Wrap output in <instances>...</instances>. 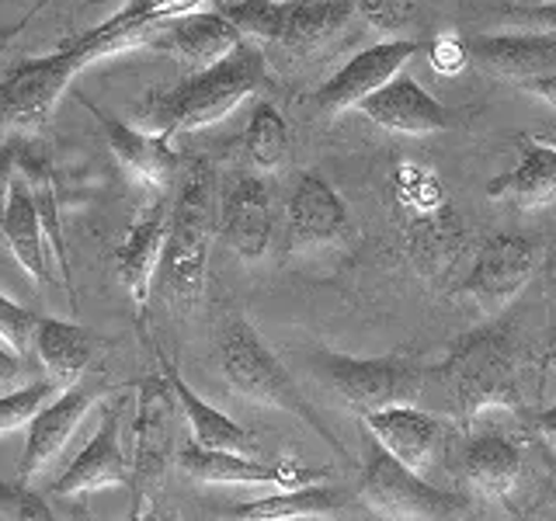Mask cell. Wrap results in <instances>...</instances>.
Here are the masks:
<instances>
[{
    "instance_id": "f1b7e54d",
    "label": "cell",
    "mask_w": 556,
    "mask_h": 521,
    "mask_svg": "<svg viewBox=\"0 0 556 521\" xmlns=\"http://www.w3.org/2000/svg\"><path fill=\"white\" fill-rule=\"evenodd\" d=\"M0 237H4V243L17 257V265L28 271L31 282H46L49 278V257H46L49 243H46L39 208H35L31 191L22 181V174H17V181L11 188V202H8L4 223H0Z\"/></svg>"
},
{
    "instance_id": "3957f363",
    "label": "cell",
    "mask_w": 556,
    "mask_h": 521,
    "mask_svg": "<svg viewBox=\"0 0 556 521\" xmlns=\"http://www.w3.org/2000/svg\"><path fill=\"white\" fill-rule=\"evenodd\" d=\"M268 80V60L257 42L243 39L223 63L191 74L170 91H161L143 112L147 129L156 136H181L226 118L237 104L257 94Z\"/></svg>"
},
{
    "instance_id": "4fadbf2b",
    "label": "cell",
    "mask_w": 556,
    "mask_h": 521,
    "mask_svg": "<svg viewBox=\"0 0 556 521\" xmlns=\"http://www.w3.org/2000/svg\"><path fill=\"white\" fill-rule=\"evenodd\" d=\"M101 393H104V386L77 382V386L52 396L49 404L31 417L22 462H17V476H22V483H31L35 476L46 473V469L56 462V456L70 445V439L77 434L80 421L101 399Z\"/></svg>"
},
{
    "instance_id": "9c48e42d",
    "label": "cell",
    "mask_w": 556,
    "mask_h": 521,
    "mask_svg": "<svg viewBox=\"0 0 556 521\" xmlns=\"http://www.w3.org/2000/svg\"><path fill=\"white\" fill-rule=\"evenodd\" d=\"M178 404L167 390L164 376H150L136 386V421H132V462H129V491L132 514H143V504L164 483L167 469L178 456Z\"/></svg>"
},
{
    "instance_id": "b9f144b4",
    "label": "cell",
    "mask_w": 556,
    "mask_h": 521,
    "mask_svg": "<svg viewBox=\"0 0 556 521\" xmlns=\"http://www.w3.org/2000/svg\"><path fill=\"white\" fill-rule=\"evenodd\" d=\"M553 365H556V341H553L549 352L543 355V369H553Z\"/></svg>"
},
{
    "instance_id": "f546056e",
    "label": "cell",
    "mask_w": 556,
    "mask_h": 521,
    "mask_svg": "<svg viewBox=\"0 0 556 521\" xmlns=\"http://www.w3.org/2000/svg\"><path fill=\"white\" fill-rule=\"evenodd\" d=\"M243 161L257 174H271L289 161V126L271 101H257L243 129Z\"/></svg>"
},
{
    "instance_id": "6da1fadb",
    "label": "cell",
    "mask_w": 556,
    "mask_h": 521,
    "mask_svg": "<svg viewBox=\"0 0 556 521\" xmlns=\"http://www.w3.org/2000/svg\"><path fill=\"white\" fill-rule=\"evenodd\" d=\"M205 4H216V0H129L91 31L56 46V52L22 60L0 80V132L35 139L49 126L66 87L77 80L84 66L156 42L181 17L205 11Z\"/></svg>"
},
{
    "instance_id": "52a82bcc",
    "label": "cell",
    "mask_w": 556,
    "mask_h": 521,
    "mask_svg": "<svg viewBox=\"0 0 556 521\" xmlns=\"http://www.w3.org/2000/svg\"><path fill=\"white\" fill-rule=\"evenodd\" d=\"M309 369L317 372L358 417L393 407H417L431 369L407 355L352 358L338 352H313Z\"/></svg>"
},
{
    "instance_id": "83f0119b",
    "label": "cell",
    "mask_w": 556,
    "mask_h": 521,
    "mask_svg": "<svg viewBox=\"0 0 556 521\" xmlns=\"http://www.w3.org/2000/svg\"><path fill=\"white\" fill-rule=\"evenodd\" d=\"M17 174L31 191V202L39 208L42 230H46V243L49 251L56 254L60 268H63V285L74 300V278H70V257H66V237H63V223H60V195H56V174H52V164L46 150L35 147V139H22V156H17ZM77 303V300H74Z\"/></svg>"
},
{
    "instance_id": "f6af8a7d",
    "label": "cell",
    "mask_w": 556,
    "mask_h": 521,
    "mask_svg": "<svg viewBox=\"0 0 556 521\" xmlns=\"http://www.w3.org/2000/svg\"><path fill=\"white\" fill-rule=\"evenodd\" d=\"M543 143H549V147L556 150V136H549V139H543Z\"/></svg>"
},
{
    "instance_id": "ba28073f",
    "label": "cell",
    "mask_w": 556,
    "mask_h": 521,
    "mask_svg": "<svg viewBox=\"0 0 556 521\" xmlns=\"http://www.w3.org/2000/svg\"><path fill=\"white\" fill-rule=\"evenodd\" d=\"M382 521H463L469 511L466 494L439 491L428 476L400 466L372 434L365 439L362 480L355 494Z\"/></svg>"
},
{
    "instance_id": "ab89813d",
    "label": "cell",
    "mask_w": 556,
    "mask_h": 521,
    "mask_svg": "<svg viewBox=\"0 0 556 521\" xmlns=\"http://www.w3.org/2000/svg\"><path fill=\"white\" fill-rule=\"evenodd\" d=\"M22 369H25V358L17 352H11V347L0 341V390L11 386V382L22 376ZM0 396H4V393H0Z\"/></svg>"
},
{
    "instance_id": "d590c367",
    "label": "cell",
    "mask_w": 556,
    "mask_h": 521,
    "mask_svg": "<svg viewBox=\"0 0 556 521\" xmlns=\"http://www.w3.org/2000/svg\"><path fill=\"white\" fill-rule=\"evenodd\" d=\"M504 22H511L518 28H529V31H556V0L549 4H497Z\"/></svg>"
},
{
    "instance_id": "4316f807",
    "label": "cell",
    "mask_w": 556,
    "mask_h": 521,
    "mask_svg": "<svg viewBox=\"0 0 556 521\" xmlns=\"http://www.w3.org/2000/svg\"><path fill=\"white\" fill-rule=\"evenodd\" d=\"M352 504V494L338 483H309L300 491H278L257 500H243L233 504L230 514L233 521H306V518H330L341 508Z\"/></svg>"
},
{
    "instance_id": "7bdbcfd3",
    "label": "cell",
    "mask_w": 556,
    "mask_h": 521,
    "mask_svg": "<svg viewBox=\"0 0 556 521\" xmlns=\"http://www.w3.org/2000/svg\"><path fill=\"white\" fill-rule=\"evenodd\" d=\"M129 521H170V518H156V514H132Z\"/></svg>"
},
{
    "instance_id": "60d3db41",
    "label": "cell",
    "mask_w": 556,
    "mask_h": 521,
    "mask_svg": "<svg viewBox=\"0 0 556 521\" xmlns=\"http://www.w3.org/2000/svg\"><path fill=\"white\" fill-rule=\"evenodd\" d=\"M526 91H532L535 98H543L546 104H553V112H556V74H553V77H546V80H535V84H529Z\"/></svg>"
},
{
    "instance_id": "277c9868",
    "label": "cell",
    "mask_w": 556,
    "mask_h": 521,
    "mask_svg": "<svg viewBox=\"0 0 556 521\" xmlns=\"http://www.w3.org/2000/svg\"><path fill=\"white\" fill-rule=\"evenodd\" d=\"M219 230V195L216 170L208 161H195L181 178L178 199H174L167 219V240L153 282L170 303L191 306L205 292L208 251Z\"/></svg>"
},
{
    "instance_id": "30bf717a",
    "label": "cell",
    "mask_w": 556,
    "mask_h": 521,
    "mask_svg": "<svg viewBox=\"0 0 556 521\" xmlns=\"http://www.w3.org/2000/svg\"><path fill=\"white\" fill-rule=\"evenodd\" d=\"M181 473L195 483L213 486H271V491H300L309 483L330 480V469L324 466H303L300 459H257V456H237V452H213L195 442L178 448Z\"/></svg>"
},
{
    "instance_id": "4dcf8cb0",
    "label": "cell",
    "mask_w": 556,
    "mask_h": 521,
    "mask_svg": "<svg viewBox=\"0 0 556 521\" xmlns=\"http://www.w3.org/2000/svg\"><path fill=\"white\" fill-rule=\"evenodd\" d=\"M63 393L52 386L49 379H39V382H28V386L22 390H11L0 396V434H8V431H17V428H25L35 414H39L52 396Z\"/></svg>"
},
{
    "instance_id": "f35d334b",
    "label": "cell",
    "mask_w": 556,
    "mask_h": 521,
    "mask_svg": "<svg viewBox=\"0 0 556 521\" xmlns=\"http://www.w3.org/2000/svg\"><path fill=\"white\" fill-rule=\"evenodd\" d=\"M469 60V52L463 42H452V39H442L439 46L431 49V66L442 69V74H456V69Z\"/></svg>"
},
{
    "instance_id": "7c38bea8",
    "label": "cell",
    "mask_w": 556,
    "mask_h": 521,
    "mask_svg": "<svg viewBox=\"0 0 556 521\" xmlns=\"http://www.w3.org/2000/svg\"><path fill=\"white\" fill-rule=\"evenodd\" d=\"M421 49L410 39H390V42H376L369 49H362L358 56L348 60L334 77H330L317 94L313 104L324 115H341L352 112L365 98H372L379 87H387L400 69L407 66V60Z\"/></svg>"
},
{
    "instance_id": "e0dca14e",
    "label": "cell",
    "mask_w": 556,
    "mask_h": 521,
    "mask_svg": "<svg viewBox=\"0 0 556 521\" xmlns=\"http://www.w3.org/2000/svg\"><path fill=\"white\" fill-rule=\"evenodd\" d=\"M275 230L268 185L257 174H243L219 199V240L243 260H257L268 254Z\"/></svg>"
},
{
    "instance_id": "484cf974",
    "label": "cell",
    "mask_w": 556,
    "mask_h": 521,
    "mask_svg": "<svg viewBox=\"0 0 556 521\" xmlns=\"http://www.w3.org/2000/svg\"><path fill=\"white\" fill-rule=\"evenodd\" d=\"M521 147L518 164L486 181V195L518 208H543L556 202V150L532 132H521Z\"/></svg>"
},
{
    "instance_id": "5bb4252c",
    "label": "cell",
    "mask_w": 556,
    "mask_h": 521,
    "mask_svg": "<svg viewBox=\"0 0 556 521\" xmlns=\"http://www.w3.org/2000/svg\"><path fill=\"white\" fill-rule=\"evenodd\" d=\"M348 233H352V216H348L344 199L330 188V181L320 178V174L306 170L303 178L295 181L289 195V208H286L289 254L327 247V243H338Z\"/></svg>"
},
{
    "instance_id": "7a4b0ae2",
    "label": "cell",
    "mask_w": 556,
    "mask_h": 521,
    "mask_svg": "<svg viewBox=\"0 0 556 521\" xmlns=\"http://www.w3.org/2000/svg\"><path fill=\"white\" fill-rule=\"evenodd\" d=\"M431 376L442 386V404L463 428L486 410L529 414V352L511 330L480 327L448 347Z\"/></svg>"
},
{
    "instance_id": "1f68e13d",
    "label": "cell",
    "mask_w": 556,
    "mask_h": 521,
    "mask_svg": "<svg viewBox=\"0 0 556 521\" xmlns=\"http://www.w3.org/2000/svg\"><path fill=\"white\" fill-rule=\"evenodd\" d=\"M0 521H56L46 494L28 483H0Z\"/></svg>"
},
{
    "instance_id": "d6a6232c",
    "label": "cell",
    "mask_w": 556,
    "mask_h": 521,
    "mask_svg": "<svg viewBox=\"0 0 556 521\" xmlns=\"http://www.w3.org/2000/svg\"><path fill=\"white\" fill-rule=\"evenodd\" d=\"M39 317L42 313L17 306L14 300H8V295L0 292V341L22 358L31 352V338H35V327H39Z\"/></svg>"
},
{
    "instance_id": "cb8c5ba5",
    "label": "cell",
    "mask_w": 556,
    "mask_h": 521,
    "mask_svg": "<svg viewBox=\"0 0 556 521\" xmlns=\"http://www.w3.org/2000/svg\"><path fill=\"white\" fill-rule=\"evenodd\" d=\"M31 352L46 369V379L56 390H70L84 382V372L91 369L98 355V338L80 323L56 320V317H39L31 338Z\"/></svg>"
},
{
    "instance_id": "5b68a950",
    "label": "cell",
    "mask_w": 556,
    "mask_h": 521,
    "mask_svg": "<svg viewBox=\"0 0 556 521\" xmlns=\"http://www.w3.org/2000/svg\"><path fill=\"white\" fill-rule=\"evenodd\" d=\"M216 358H219V372L230 382L233 393L251 399V404L300 417L309 431H317V439L327 442V448L334 452V456H341L344 462L352 459L338 434L330 431V424L313 410L306 393L300 390V382L289 376V369L278 361V355L265 344V338H261L243 317L223 320L216 334Z\"/></svg>"
},
{
    "instance_id": "74e56055",
    "label": "cell",
    "mask_w": 556,
    "mask_h": 521,
    "mask_svg": "<svg viewBox=\"0 0 556 521\" xmlns=\"http://www.w3.org/2000/svg\"><path fill=\"white\" fill-rule=\"evenodd\" d=\"M526 434H529L535 445L556 452V404L546 407V410L526 414Z\"/></svg>"
},
{
    "instance_id": "ee69618b",
    "label": "cell",
    "mask_w": 556,
    "mask_h": 521,
    "mask_svg": "<svg viewBox=\"0 0 556 521\" xmlns=\"http://www.w3.org/2000/svg\"><path fill=\"white\" fill-rule=\"evenodd\" d=\"M504 4H549V0H504Z\"/></svg>"
},
{
    "instance_id": "8fae6325",
    "label": "cell",
    "mask_w": 556,
    "mask_h": 521,
    "mask_svg": "<svg viewBox=\"0 0 556 521\" xmlns=\"http://www.w3.org/2000/svg\"><path fill=\"white\" fill-rule=\"evenodd\" d=\"M539 247L521 233H494L480 243V251L469 265V275L459 282V292L469 295L486 317H497L508 309L521 289L532 282L539 268Z\"/></svg>"
},
{
    "instance_id": "8992f818",
    "label": "cell",
    "mask_w": 556,
    "mask_h": 521,
    "mask_svg": "<svg viewBox=\"0 0 556 521\" xmlns=\"http://www.w3.org/2000/svg\"><path fill=\"white\" fill-rule=\"evenodd\" d=\"M216 11L248 42L278 46L292 56L330 46L355 17L352 0H216Z\"/></svg>"
},
{
    "instance_id": "ffe728a7",
    "label": "cell",
    "mask_w": 556,
    "mask_h": 521,
    "mask_svg": "<svg viewBox=\"0 0 556 521\" xmlns=\"http://www.w3.org/2000/svg\"><path fill=\"white\" fill-rule=\"evenodd\" d=\"M358 112L396 136H434L452 126V112L407 74H396L372 98H365Z\"/></svg>"
},
{
    "instance_id": "ac0fdd59",
    "label": "cell",
    "mask_w": 556,
    "mask_h": 521,
    "mask_svg": "<svg viewBox=\"0 0 556 521\" xmlns=\"http://www.w3.org/2000/svg\"><path fill=\"white\" fill-rule=\"evenodd\" d=\"M362 424L400 466H407L417 476H428L445 452L442 421L434 414H425L417 407L379 410L372 417H362Z\"/></svg>"
},
{
    "instance_id": "e575fe53",
    "label": "cell",
    "mask_w": 556,
    "mask_h": 521,
    "mask_svg": "<svg viewBox=\"0 0 556 521\" xmlns=\"http://www.w3.org/2000/svg\"><path fill=\"white\" fill-rule=\"evenodd\" d=\"M352 8L358 17L369 22V28L393 35L407 25V17L414 14V0H352Z\"/></svg>"
},
{
    "instance_id": "8d00e7d4",
    "label": "cell",
    "mask_w": 556,
    "mask_h": 521,
    "mask_svg": "<svg viewBox=\"0 0 556 521\" xmlns=\"http://www.w3.org/2000/svg\"><path fill=\"white\" fill-rule=\"evenodd\" d=\"M17 156H22V136H8L0 143V223H4L11 188L17 181Z\"/></svg>"
},
{
    "instance_id": "d6986e66",
    "label": "cell",
    "mask_w": 556,
    "mask_h": 521,
    "mask_svg": "<svg viewBox=\"0 0 556 521\" xmlns=\"http://www.w3.org/2000/svg\"><path fill=\"white\" fill-rule=\"evenodd\" d=\"M80 101L87 104V112L101 122V132H104V139H109L115 161L126 167L139 185H147L161 195V191L178 178L181 156L170 147L167 136H156L150 129H132V126H126V122L112 118L109 112H101L98 104L84 94H80Z\"/></svg>"
},
{
    "instance_id": "d4e9b609",
    "label": "cell",
    "mask_w": 556,
    "mask_h": 521,
    "mask_svg": "<svg viewBox=\"0 0 556 521\" xmlns=\"http://www.w3.org/2000/svg\"><path fill=\"white\" fill-rule=\"evenodd\" d=\"M240 42H243V35L237 31V25L226 22L216 8H205V11L181 17L178 25H170L153 46H164L170 56H178L191 69V74H202V69L223 63Z\"/></svg>"
},
{
    "instance_id": "2e32d148",
    "label": "cell",
    "mask_w": 556,
    "mask_h": 521,
    "mask_svg": "<svg viewBox=\"0 0 556 521\" xmlns=\"http://www.w3.org/2000/svg\"><path fill=\"white\" fill-rule=\"evenodd\" d=\"M521 448L501 431H473L466 434L456 456V476L466 486V497L508 500L521 480Z\"/></svg>"
},
{
    "instance_id": "7402d4cb",
    "label": "cell",
    "mask_w": 556,
    "mask_h": 521,
    "mask_svg": "<svg viewBox=\"0 0 556 521\" xmlns=\"http://www.w3.org/2000/svg\"><path fill=\"white\" fill-rule=\"evenodd\" d=\"M104 486H129V462L122 456V445H118V410L115 407H101V424L94 431V439L87 442L77 452V459L46 486V494L77 497V494L104 491Z\"/></svg>"
},
{
    "instance_id": "44dd1931",
    "label": "cell",
    "mask_w": 556,
    "mask_h": 521,
    "mask_svg": "<svg viewBox=\"0 0 556 521\" xmlns=\"http://www.w3.org/2000/svg\"><path fill=\"white\" fill-rule=\"evenodd\" d=\"M167 219H170V208H167L164 191H161L150 205H143L136 213V219L129 223V230H126V237H122L118 254H115L118 278H122V285H126L139 317H143L150 285L156 278V268H161V254H164V240H167Z\"/></svg>"
},
{
    "instance_id": "603a6c76",
    "label": "cell",
    "mask_w": 556,
    "mask_h": 521,
    "mask_svg": "<svg viewBox=\"0 0 556 521\" xmlns=\"http://www.w3.org/2000/svg\"><path fill=\"white\" fill-rule=\"evenodd\" d=\"M156 365H161V376L167 382V390L174 396V404H178L181 417L188 421V431H191V442L202 445V448H213V452H237V456H254L257 452V442L248 428H240L233 417H226L223 410H216L208 399H202L195 390L188 386L185 376L178 372V365H174L164 352H156Z\"/></svg>"
},
{
    "instance_id": "836d02e7",
    "label": "cell",
    "mask_w": 556,
    "mask_h": 521,
    "mask_svg": "<svg viewBox=\"0 0 556 521\" xmlns=\"http://www.w3.org/2000/svg\"><path fill=\"white\" fill-rule=\"evenodd\" d=\"M539 459H543V476H539V491L529 504H511V511L521 521H556V452L539 445Z\"/></svg>"
},
{
    "instance_id": "9a60e30c",
    "label": "cell",
    "mask_w": 556,
    "mask_h": 521,
    "mask_svg": "<svg viewBox=\"0 0 556 521\" xmlns=\"http://www.w3.org/2000/svg\"><path fill=\"white\" fill-rule=\"evenodd\" d=\"M466 52L480 69L518 87L556 74V31L518 28L504 35H477L466 42Z\"/></svg>"
}]
</instances>
